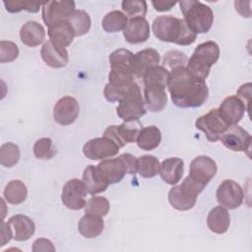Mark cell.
<instances>
[{
	"label": "cell",
	"mask_w": 252,
	"mask_h": 252,
	"mask_svg": "<svg viewBox=\"0 0 252 252\" xmlns=\"http://www.w3.org/2000/svg\"><path fill=\"white\" fill-rule=\"evenodd\" d=\"M20 159V148L14 143L3 144L0 148V163L4 167H13Z\"/></svg>",
	"instance_id": "cell-35"
},
{
	"label": "cell",
	"mask_w": 252,
	"mask_h": 252,
	"mask_svg": "<svg viewBox=\"0 0 252 252\" xmlns=\"http://www.w3.org/2000/svg\"><path fill=\"white\" fill-rule=\"evenodd\" d=\"M220 57V47L215 41L200 43L189 58L186 70L193 76L205 80L211 67L217 63Z\"/></svg>",
	"instance_id": "cell-5"
},
{
	"label": "cell",
	"mask_w": 252,
	"mask_h": 252,
	"mask_svg": "<svg viewBox=\"0 0 252 252\" xmlns=\"http://www.w3.org/2000/svg\"><path fill=\"white\" fill-rule=\"evenodd\" d=\"M141 129L142 124L139 120L124 121L120 125L108 126L103 136L111 139L119 148H122L126 144L136 142Z\"/></svg>",
	"instance_id": "cell-9"
},
{
	"label": "cell",
	"mask_w": 252,
	"mask_h": 252,
	"mask_svg": "<svg viewBox=\"0 0 252 252\" xmlns=\"http://www.w3.org/2000/svg\"><path fill=\"white\" fill-rule=\"evenodd\" d=\"M40 55L42 60L52 68L65 67L69 60L66 48L56 45L51 40H47L43 43Z\"/></svg>",
	"instance_id": "cell-21"
},
{
	"label": "cell",
	"mask_w": 252,
	"mask_h": 252,
	"mask_svg": "<svg viewBox=\"0 0 252 252\" xmlns=\"http://www.w3.org/2000/svg\"><path fill=\"white\" fill-rule=\"evenodd\" d=\"M6 10L9 13H19L22 10H26L30 13H36L39 11V7L42 6L41 3L28 2V1H18V0H8L3 2Z\"/></svg>",
	"instance_id": "cell-39"
},
{
	"label": "cell",
	"mask_w": 252,
	"mask_h": 252,
	"mask_svg": "<svg viewBox=\"0 0 252 252\" xmlns=\"http://www.w3.org/2000/svg\"><path fill=\"white\" fill-rule=\"evenodd\" d=\"M49 40L61 47L69 46L75 36V32L68 21L59 22L48 27Z\"/></svg>",
	"instance_id": "cell-25"
},
{
	"label": "cell",
	"mask_w": 252,
	"mask_h": 252,
	"mask_svg": "<svg viewBox=\"0 0 252 252\" xmlns=\"http://www.w3.org/2000/svg\"><path fill=\"white\" fill-rule=\"evenodd\" d=\"M153 32L160 41L172 42L178 45H190L196 38L195 33L183 19L173 16H158L153 22Z\"/></svg>",
	"instance_id": "cell-2"
},
{
	"label": "cell",
	"mask_w": 252,
	"mask_h": 252,
	"mask_svg": "<svg viewBox=\"0 0 252 252\" xmlns=\"http://www.w3.org/2000/svg\"><path fill=\"white\" fill-rule=\"evenodd\" d=\"M128 24V18L120 11L113 10L108 12L102 19V29L106 32H117L124 31Z\"/></svg>",
	"instance_id": "cell-32"
},
{
	"label": "cell",
	"mask_w": 252,
	"mask_h": 252,
	"mask_svg": "<svg viewBox=\"0 0 252 252\" xmlns=\"http://www.w3.org/2000/svg\"><path fill=\"white\" fill-rule=\"evenodd\" d=\"M68 23L74 30L75 36L86 34L91 29L90 15L84 10H75L68 19Z\"/></svg>",
	"instance_id": "cell-33"
},
{
	"label": "cell",
	"mask_w": 252,
	"mask_h": 252,
	"mask_svg": "<svg viewBox=\"0 0 252 252\" xmlns=\"http://www.w3.org/2000/svg\"><path fill=\"white\" fill-rule=\"evenodd\" d=\"M96 167L108 184L120 182L126 173L129 174L128 167L121 155L118 158H108L100 161Z\"/></svg>",
	"instance_id": "cell-17"
},
{
	"label": "cell",
	"mask_w": 252,
	"mask_h": 252,
	"mask_svg": "<svg viewBox=\"0 0 252 252\" xmlns=\"http://www.w3.org/2000/svg\"><path fill=\"white\" fill-rule=\"evenodd\" d=\"M134 54L124 48H119L114 50L109 55L110 72L119 75H131L132 74V61ZM134 77V76H133Z\"/></svg>",
	"instance_id": "cell-23"
},
{
	"label": "cell",
	"mask_w": 252,
	"mask_h": 252,
	"mask_svg": "<svg viewBox=\"0 0 252 252\" xmlns=\"http://www.w3.org/2000/svg\"><path fill=\"white\" fill-rule=\"evenodd\" d=\"M121 7L126 17L129 18H145L147 13V3L144 0H124Z\"/></svg>",
	"instance_id": "cell-37"
},
{
	"label": "cell",
	"mask_w": 252,
	"mask_h": 252,
	"mask_svg": "<svg viewBox=\"0 0 252 252\" xmlns=\"http://www.w3.org/2000/svg\"><path fill=\"white\" fill-rule=\"evenodd\" d=\"M144 79V95L146 109L152 112L161 111L167 103L165 88L169 80V72L163 66H156L150 69Z\"/></svg>",
	"instance_id": "cell-3"
},
{
	"label": "cell",
	"mask_w": 252,
	"mask_h": 252,
	"mask_svg": "<svg viewBox=\"0 0 252 252\" xmlns=\"http://www.w3.org/2000/svg\"><path fill=\"white\" fill-rule=\"evenodd\" d=\"M251 83H246L242 85L238 91H237V96L239 98H242L241 100H246L247 103V110H249V104H250V98H251Z\"/></svg>",
	"instance_id": "cell-43"
},
{
	"label": "cell",
	"mask_w": 252,
	"mask_h": 252,
	"mask_svg": "<svg viewBox=\"0 0 252 252\" xmlns=\"http://www.w3.org/2000/svg\"><path fill=\"white\" fill-rule=\"evenodd\" d=\"M161 141V133L159 129L154 125L141 129L137 138V145L144 151H152L158 147Z\"/></svg>",
	"instance_id": "cell-30"
},
{
	"label": "cell",
	"mask_w": 252,
	"mask_h": 252,
	"mask_svg": "<svg viewBox=\"0 0 252 252\" xmlns=\"http://www.w3.org/2000/svg\"><path fill=\"white\" fill-rule=\"evenodd\" d=\"M147 112L145 101L143 99L139 86L134 83L127 95L119 101L116 113L124 121L139 120Z\"/></svg>",
	"instance_id": "cell-7"
},
{
	"label": "cell",
	"mask_w": 252,
	"mask_h": 252,
	"mask_svg": "<svg viewBox=\"0 0 252 252\" xmlns=\"http://www.w3.org/2000/svg\"><path fill=\"white\" fill-rule=\"evenodd\" d=\"M104 228V222L101 217L86 214L81 218L78 223L79 232L86 238L98 236Z\"/></svg>",
	"instance_id": "cell-29"
},
{
	"label": "cell",
	"mask_w": 252,
	"mask_h": 252,
	"mask_svg": "<svg viewBox=\"0 0 252 252\" xmlns=\"http://www.w3.org/2000/svg\"><path fill=\"white\" fill-rule=\"evenodd\" d=\"M187 57L184 53L177 51V50H172L168 51L163 58V65L169 66L171 69L176 68V67H181L184 66L186 63Z\"/></svg>",
	"instance_id": "cell-41"
},
{
	"label": "cell",
	"mask_w": 252,
	"mask_h": 252,
	"mask_svg": "<svg viewBox=\"0 0 252 252\" xmlns=\"http://www.w3.org/2000/svg\"><path fill=\"white\" fill-rule=\"evenodd\" d=\"M80 112V106L73 96H63L57 100L53 108L54 120L62 125L67 126L75 122Z\"/></svg>",
	"instance_id": "cell-16"
},
{
	"label": "cell",
	"mask_w": 252,
	"mask_h": 252,
	"mask_svg": "<svg viewBox=\"0 0 252 252\" xmlns=\"http://www.w3.org/2000/svg\"><path fill=\"white\" fill-rule=\"evenodd\" d=\"M13 238V230L8 222L2 220L1 222V246L5 245Z\"/></svg>",
	"instance_id": "cell-44"
},
{
	"label": "cell",
	"mask_w": 252,
	"mask_h": 252,
	"mask_svg": "<svg viewBox=\"0 0 252 252\" xmlns=\"http://www.w3.org/2000/svg\"><path fill=\"white\" fill-rule=\"evenodd\" d=\"M21 41L30 47L41 44L45 38L44 28L35 21H29L23 25L20 31Z\"/></svg>",
	"instance_id": "cell-26"
},
{
	"label": "cell",
	"mask_w": 252,
	"mask_h": 252,
	"mask_svg": "<svg viewBox=\"0 0 252 252\" xmlns=\"http://www.w3.org/2000/svg\"><path fill=\"white\" fill-rule=\"evenodd\" d=\"M8 223L13 230V238L17 241H26L30 239L35 231L33 220L25 215H15L11 217Z\"/></svg>",
	"instance_id": "cell-22"
},
{
	"label": "cell",
	"mask_w": 252,
	"mask_h": 252,
	"mask_svg": "<svg viewBox=\"0 0 252 252\" xmlns=\"http://www.w3.org/2000/svg\"><path fill=\"white\" fill-rule=\"evenodd\" d=\"M167 88L172 102L181 108L199 107L209 96L205 80L190 74L185 66L171 69Z\"/></svg>",
	"instance_id": "cell-1"
},
{
	"label": "cell",
	"mask_w": 252,
	"mask_h": 252,
	"mask_svg": "<svg viewBox=\"0 0 252 252\" xmlns=\"http://www.w3.org/2000/svg\"><path fill=\"white\" fill-rule=\"evenodd\" d=\"M197 129L204 132L210 142H217L230 127L218 108L211 109L208 113L197 118L195 122Z\"/></svg>",
	"instance_id": "cell-8"
},
{
	"label": "cell",
	"mask_w": 252,
	"mask_h": 252,
	"mask_svg": "<svg viewBox=\"0 0 252 252\" xmlns=\"http://www.w3.org/2000/svg\"><path fill=\"white\" fill-rule=\"evenodd\" d=\"M50 138H40L33 145V155L38 159H50L55 155Z\"/></svg>",
	"instance_id": "cell-38"
},
{
	"label": "cell",
	"mask_w": 252,
	"mask_h": 252,
	"mask_svg": "<svg viewBox=\"0 0 252 252\" xmlns=\"http://www.w3.org/2000/svg\"><path fill=\"white\" fill-rule=\"evenodd\" d=\"M150 25L145 18L130 19L123 31L124 38L131 44L147 41L150 37Z\"/></svg>",
	"instance_id": "cell-20"
},
{
	"label": "cell",
	"mask_w": 252,
	"mask_h": 252,
	"mask_svg": "<svg viewBox=\"0 0 252 252\" xmlns=\"http://www.w3.org/2000/svg\"><path fill=\"white\" fill-rule=\"evenodd\" d=\"M216 196L218 203L228 210L238 208L244 198L240 185L231 179H225L219 185Z\"/></svg>",
	"instance_id": "cell-14"
},
{
	"label": "cell",
	"mask_w": 252,
	"mask_h": 252,
	"mask_svg": "<svg viewBox=\"0 0 252 252\" xmlns=\"http://www.w3.org/2000/svg\"><path fill=\"white\" fill-rule=\"evenodd\" d=\"M160 56L154 48H147L134 54L132 61V74L136 78H143L152 68L158 66Z\"/></svg>",
	"instance_id": "cell-18"
},
{
	"label": "cell",
	"mask_w": 252,
	"mask_h": 252,
	"mask_svg": "<svg viewBox=\"0 0 252 252\" xmlns=\"http://www.w3.org/2000/svg\"><path fill=\"white\" fill-rule=\"evenodd\" d=\"M218 109L230 126L237 125L247 110L244 101L237 95L224 98Z\"/></svg>",
	"instance_id": "cell-19"
},
{
	"label": "cell",
	"mask_w": 252,
	"mask_h": 252,
	"mask_svg": "<svg viewBox=\"0 0 252 252\" xmlns=\"http://www.w3.org/2000/svg\"><path fill=\"white\" fill-rule=\"evenodd\" d=\"M28 195V189L26 184L18 179L11 180L5 187L3 196L5 200L13 205H19L23 203Z\"/></svg>",
	"instance_id": "cell-31"
},
{
	"label": "cell",
	"mask_w": 252,
	"mask_h": 252,
	"mask_svg": "<svg viewBox=\"0 0 252 252\" xmlns=\"http://www.w3.org/2000/svg\"><path fill=\"white\" fill-rule=\"evenodd\" d=\"M82 181L91 195H95L105 191L109 185L94 165H89L85 168Z\"/></svg>",
	"instance_id": "cell-28"
},
{
	"label": "cell",
	"mask_w": 252,
	"mask_h": 252,
	"mask_svg": "<svg viewBox=\"0 0 252 252\" xmlns=\"http://www.w3.org/2000/svg\"><path fill=\"white\" fill-rule=\"evenodd\" d=\"M74 11L75 2L72 0L48 1L42 4V20L47 27H50L53 24L68 21Z\"/></svg>",
	"instance_id": "cell-11"
},
{
	"label": "cell",
	"mask_w": 252,
	"mask_h": 252,
	"mask_svg": "<svg viewBox=\"0 0 252 252\" xmlns=\"http://www.w3.org/2000/svg\"><path fill=\"white\" fill-rule=\"evenodd\" d=\"M180 10L187 26L195 33L208 32L214 22L213 10L198 0H183L179 2Z\"/></svg>",
	"instance_id": "cell-4"
},
{
	"label": "cell",
	"mask_w": 252,
	"mask_h": 252,
	"mask_svg": "<svg viewBox=\"0 0 252 252\" xmlns=\"http://www.w3.org/2000/svg\"><path fill=\"white\" fill-rule=\"evenodd\" d=\"M88 190L83 181L73 178L68 180L62 189L61 201L70 210H81L85 208Z\"/></svg>",
	"instance_id": "cell-12"
},
{
	"label": "cell",
	"mask_w": 252,
	"mask_h": 252,
	"mask_svg": "<svg viewBox=\"0 0 252 252\" xmlns=\"http://www.w3.org/2000/svg\"><path fill=\"white\" fill-rule=\"evenodd\" d=\"M218 170L216 161L208 156H199L190 163L189 178L205 188Z\"/></svg>",
	"instance_id": "cell-10"
},
{
	"label": "cell",
	"mask_w": 252,
	"mask_h": 252,
	"mask_svg": "<svg viewBox=\"0 0 252 252\" xmlns=\"http://www.w3.org/2000/svg\"><path fill=\"white\" fill-rule=\"evenodd\" d=\"M160 163L155 156L145 155L138 158V171L144 178L155 177L159 172Z\"/></svg>",
	"instance_id": "cell-34"
},
{
	"label": "cell",
	"mask_w": 252,
	"mask_h": 252,
	"mask_svg": "<svg viewBox=\"0 0 252 252\" xmlns=\"http://www.w3.org/2000/svg\"><path fill=\"white\" fill-rule=\"evenodd\" d=\"M203 189L202 186L187 176L181 184L173 186L169 190L168 202L178 211H188L195 206L197 197Z\"/></svg>",
	"instance_id": "cell-6"
},
{
	"label": "cell",
	"mask_w": 252,
	"mask_h": 252,
	"mask_svg": "<svg viewBox=\"0 0 252 252\" xmlns=\"http://www.w3.org/2000/svg\"><path fill=\"white\" fill-rule=\"evenodd\" d=\"M119 149L120 148L111 139L103 136L88 141L83 147V153L88 158L98 160L116 156Z\"/></svg>",
	"instance_id": "cell-13"
},
{
	"label": "cell",
	"mask_w": 252,
	"mask_h": 252,
	"mask_svg": "<svg viewBox=\"0 0 252 252\" xmlns=\"http://www.w3.org/2000/svg\"><path fill=\"white\" fill-rule=\"evenodd\" d=\"M183 160L179 158H168L162 160L159 167L161 179L170 185H174L181 180L183 175Z\"/></svg>",
	"instance_id": "cell-24"
},
{
	"label": "cell",
	"mask_w": 252,
	"mask_h": 252,
	"mask_svg": "<svg viewBox=\"0 0 252 252\" xmlns=\"http://www.w3.org/2000/svg\"><path fill=\"white\" fill-rule=\"evenodd\" d=\"M19 56V48L17 44L9 40L0 41V62H12Z\"/></svg>",
	"instance_id": "cell-40"
},
{
	"label": "cell",
	"mask_w": 252,
	"mask_h": 252,
	"mask_svg": "<svg viewBox=\"0 0 252 252\" xmlns=\"http://www.w3.org/2000/svg\"><path fill=\"white\" fill-rule=\"evenodd\" d=\"M223 146L233 152H247L251 146V136L238 125H231L220 139Z\"/></svg>",
	"instance_id": "cell-15"
},
{
	"label": "cell",
	"mask_w": 252,
	"mask_h": 252,
	"mask_svg": "<svg viewBox=\"0 0 252 252\" xmlns=\"http://www.w3.org/2000/svg\"><path fill=\"white\" fill-rule=\"evenodd\" d=\"M108 211H109V202L106 198L101 196H94L90 198L85 205L86 214L102 218L107 215Z\"/></svg>",
	"instance_id": "cell-36"
},
{
	"label": "cell",
	"mask_w": 252,
	"mask_h": 252,
	"mask_svg": "<svg viewBox=\"0 0 252 252\" xmlns=\"http://www.w3.org/2000/svg\"><path fill=\"white\" fill-rule=\"evenodd\" d=\"M32 250L33 252H40V251H55V247L53 246L52 242L46 238H37L33 244Z\"/></svg>",
	"instance_id": "cell-42"
},
{
	"label": "cell",
	"mask_w": 252,
	"mask_h": 252,
	"mask_svg": "<svg viewBox=\"0 0 252 252\" xmlns=\"http://www.w3.org/2000/svg\"><path fill=\"white\" fill-rule=\"evenodd\" d=\"M176 2H169V1H152V5L154 6L155 10L158 12H165L169 11Z\"/></svg>",
	"instance_id": "cell-45"
},
{
	"label": "cell",
	"mask_w": 252,
	"mask_h": 252,
	"mask_svg": "<svg viewBox=\"0 0 252 252\" xmlns=\"http://www.w3.org/2000/svg\"><path fill=\"white\" fill-rule=\"evenodd\" d=\"M207 224L209 229L215 233L222 234L226 232L230 224L229 213L221 206L213 208L207 217Z\"/></svg>",
	"instance_id": "cell-27"
},
{
	"label": "cell",
	"mask_w": 252,
	"mask_h": 252,
	"mask_svg": "<svg viewBox=\"0 0 252 252\" xmlns=\"http://www.w3.org/2000/svg\"><path fill=\"white\" fill-rule=\"evenodd\" d=\"M244 4H245V2H243V1H235V2H234L235 10H236L242 17L249 18L250 15H251L250 8H243V7H244Z\"/></svg>",
	"instance_id": "cell-46"
}]
</instances>
